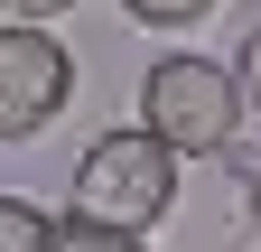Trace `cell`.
<instances>
[{
	"label": "cell",
	"instance_id": "5",
	"mask_svg": "<svg viewBox=\"0 0 261 252\" xmlns=\"http://www.w3.org/2000/svg\"><path fill=\"white\" fill-rule=\"evenodd\" d=\"M224 10V0H121V19L130 28H159V38H177V28H205Z\"/></svg>",
	"mask_w": 261,
	"mask_h": 252
},
{
	"label": "cell",
	"instance_id": "1",
	"mask_svg": "<svg viewBox=\"0 0 261 252\" xmlns=\"http://www.w3.org/2000/svg\"><path fill=\"white\" fill-rule=\"evenodd\" d=\"M140 121L177 159H233L243 121H252L243 112V75L215 66V56H196V47H168V56H149V75H140Z\"/></svg>",
	"mask_w": 261,
	"mask_h": 252
},
{
	"label": "cell",
	"instance_id": "6",
	"mask_svg": "<svg viewBox=\"0 0 261 252\" xmlns=\"http://www.w3.org/2000/svg\"><path fill=\"white\" fill-rule=\"evenodd\" d=\"M65 252H140V234H121V224H93V215H65Z\"/></svg>",
	"mask_w": 261,
	"mask_h": 252
},
{
	"label": "cell",
	"instance_id": "9",
	"mask_svg": "<svg viewBox=\"0 0 261 252\" xmlns=\"http://www.w3.org/2000/svg\"><path fill=\"white\" fill-rule=\"evenodd\" d=\"M65 10H75V0H10V19H38V28H47V19H65Z\"/></svg>",
	"mask_w": 261,
	"mask_h": 252
},
{
	"label": "cell",
	"instance_id": "8",
	"mask_svg": "<svg viewBox=\"0 0 261 252\" xmlns=\"http://www.w3.org/2000/svg\"><path fill=\"white\" fill-rule=\"evenodd\" d=\"M224 168H233V196H243V215L261 224V149H233Z\"/></svg>",
	"mask_w": 261,
	"mask_h": 252
},
{
	"label": "cell",
	"instance_id": "4",
	"mask_svg": "<svg viewBox=\"0 0 261 252\" xmlns=\"http://www.w3.org/2000/svg\"><path fill=\"white\" fill-rule=\"evenodd\" d=\"M0 252H65V224H47L38 196H0Z\"/></svg>",
	"mask_w": 261,
	"mask_h": 252
},
{
	"label": "cell",
	"instance_id": "7",
	"mask_svg": "<svg viewBox=\"0 0 261 252\" xmlns=\"http://www.w3.org/2000/svg\"><path fill=\"white\" fill-rule=\"evenodd\" d=\"M233 75H243V112L261 121V19L243 28V47H233Z\"/></svg>",
	"mask_w": 261,
	"mask_h": 252
},
{
	"label": "cell",
	"instance_id": "10",
	"mask_svg": "<svg viewBox=\"0 0 261 252\" xmlns=\"http://www.w3.org/2000/svg\"><path fill=\"white\" fill-rule=\"evenodd\" d=\"M252 19H261V0H252Z\"/></svg>",
	"mask_w": 261,
	"mask_h": 252
},
{
	"label": "cell",
	"instance_id": "3",
	"mask_svg": "<svg viewBox=\"0 0 261 252\" xmlns=\"http://www.w3.org/2000/svg\"><path fill=\"white\" fill-rule=\"evenodd\" d=\"M75 93V47L38 19L0 28V140H38Z\"/></svg>",
	"mask_w": 261,
	"mask_h": 252
},
{
	"label": "cell",
	"instance_id": "2",
	"mask_svg": "<svg viewBox=\"0 0 261 252\" xmlns=\"http://www.w3.org/2000/svg\"><path fill=\"white\" fill-rule=\"evenodd\" d=\"M177 206V149L149 131V121H121V131H93L75 159V215L121 234H149L159 215Z\"/></svg>",
	"mask_w": 261,
	"mask_h": 252
}]
</instances>
